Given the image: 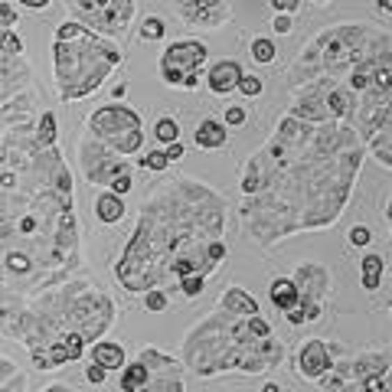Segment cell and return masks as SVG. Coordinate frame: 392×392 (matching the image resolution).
Returning a JSON list of instances; mask_svg holds the SVG:
<instances>
[{"label": "cell", "instance_id": "36", "mask_svg": "<svg viewBox=\"0 0 392 392\" xmlns=\"http://www.w3.org/2000/svg\"><path fill=\"white\" fill-rule=\"evenodd\" d=\"M219 258H226V245L219 242V239H212L210 242V262H219Z\"/></svg>", "mask_w": 392, "mask_h": 392}, {"label": "cell", "instance_id": "3", "mask_svg": "<svg viewBox=\"0 0 392 392\" xmlns=\"http://www.w3.org/2000/svg\"><path fill=\"white\" fill-rule=\"evenodd\" d=\"M203 63H206V46L196 40H180L160 56V75H164V82L177 85V88H196Z\"/></svg>", "mask_w": 392, "mask_h": 392}, {"label": "cell", "instance_id": "11", "mask_svg": "<svg viewBox=\"0 0 392 392\" xmlns=\"http://www.w3.org/2000/svg\"><path fill=\"white\" fill-rule=\"evenodd\" d=\"M150 379H154V373L148 370V363L138 360V363H131V366H125V373H121V392H141V389H148Z\"/></svg>", "mask_w": 392, "mask_h": 392}, {"label": "cell", "instance_id": "41", "mask_svg": "<svg viewBox=\"0 0 392 392\" xmlns=\"http://www.w3.org/2000/svg\"><path fill=\"white\" fill-rule=\"evenodd\" d=\"M42 392H75L72 386H49V389H42Z\"/></svg>", "mask_w": 392, "mask_h": 392}, {"label": "cell", "instance_id": "35", "mask_svg": "<svg viewBox=\"0 0 392 392\" xmlns=\"http://www.w3.org/2000/svg\"><path fill=\"white\" fill-rule=\"evenodd\" d=\"M0 23H7V26L17 23V10H13L10 3H0Z\"/></svg>", "mask_w": 392, "mask_h": 392}, {"label": "cell", "instance_id": "19", "mask_svg": "<svg viewBox=\"0 0 392 392\" xmlns=\"http://www.w3.org/2000/svg\"><path fill=\"white\" fill-rule=\"evenodd\" d=\"M141 392H183V382L177 373H164V376H154L148 389H141Z\"/></svg>", "mask_w": 392, "mask_h": 392}, {"label": "cell", "instance_id": "39", "mask_svg": "<svg viewBox=\"0 0 392 392\" xmlns=\"http://www.w3.org/2000/svg\"><path fill=\"white\" fill-rule=\"evenodd\" d=\"M275 30L278 33H288V30H291V20H288V17H275Z\"/></svg>", "mask_w": 392, "mask_h": 392}, {"label": "cell", "instance_id": "20", "mask_svg": "<svg viewBox=\"0 0 392 392\" xmlns=\"http://www.w3.org/2000/svg\"><path fill=\"white\" fill-rule=\"evenodd\" d=\"M252 59L255 63H272V59H275V42L265 40V36H262V40H255L252 42Z\"/></svg>", "mask_w": 392, "mask_h": 392}, {"label": "cell", "instance_id": "17", "mask_svg": "<svg viewBox=\"0 0 392 392\" xmlns=\"http://www.w3.org/2000/svg\"><path fill=\"white\" fill-rule=\"evenodd\" d=\"M379 275H382V258L379 255H366L363 258V288L376 291L379 288Z\"/></svg>", "mask_w": 392, "mask_h": 392}, {"label": "cell", "instance_id": "33", "mask_svg": "<svg viewBox=\"0 0 392 392\" xmlns=\"http://www.w3.org/2000/svg\"><path fill=\"white\" fill-rule=\"evenodd\" d=\"M226 125H245V108H229L226 111Z\"/></svg>", "mask_w": 392, "mask_h": 392}, {"label": "cell", "instance_id": "40", "mask_svg": "<svg viewBox=\"0 0 392 392\" xmlns=\"http://www.w3.org/2000/svg\"><path fill=\"white\" fill-rule=\"evenodd\" d=\"M20 3H26V7H33V10H40V7H49L53 0H20Z\"/></svg>", "mask_w": 392, "mask_h": 392}, {"label": "cell", "instance_id": "25", "mask_svg": "<svg viewBox=\"0 0 392 392\" xmlns=\"http://www.w3.org/2000/svg\"><path fill=\"white\" fill-rule=\"evenodd\" d=\"M85 33L82 23H59V30H56V42H69V40H79Z\"/></svg>", "mask_w": 392, "mask_h": 392}, {"label": "cell", "instance_id": "21", "mask_svg": "<svg viewBox=\"0 0 392 392\" xmlns=\"http://www.w3.org/2000/svg\"><path fill=\"white\" fill-rule=\"evenodd\" d=\"M56 141V115L53 111H46L40 121V148H49Z\"/></svg>", "mask_w": 392, "mask_h": 392}, {"label": "cell", "instance_id": "7", "mask_svg": "<svg viewBox=\"0 0 392 392\" xmlns=\"http://www.w3.org/2000/svg\"><path fill=\"white\" fill-rule=\"evenodd\" d=\"M180 3L183 17L190 23H203V26H216L226 20V7L223 0H177Z\"/></svg>", "mask_w": 392, "mask_h": 392}, {"label": "cell", "instance_id": "29", "mask_svg": "<svg viewBox=\"0 0 392 392\" xmlns=\"http://www.w3.org/2000/svg\"><path fill=\"white\" fill-rule=\"evenodd\" d=\"M131 187H134V183H131V173H121V177L111 180V193H115V196H125Z\"/></svg>", "mask_w": 392, "mask_h": 392}, {"label": "cell", "instance_id": "31", "mask_svg": "<svg viewBox=\"0 0 392 392\" xmlns=\"http://www.w3.org/2000/svg\"><path fill=\"white\" fill-rule=\"evenodd\" d=\"M105 376H108V370H102V366H88V370H85V379L92 382V386H102V382H105Z\"/></svg>", "mask_w": 392, "mask_h": 392}, {"label": "cell", "instance_id": "2", "mask_svg": "<svg viewBox=\"0 0 392 392\" xmlns=\"http://www.w3.org/2000/svg\"><path fill=\"white\" fill-rule=\"evenodd\" d=\"M88 127H92L95 138L108 141L118 154H134V150H141V141H144L138 111H131L125 105L98 108L95 115L88 118Z\"/></svg>", "mask_w": 392, "mask_h": 392}, {"label": "cell", "instance_id": "12", "mask_svg": "<svg viewBox=\"0 0 392 392\" xmlns=\"http://www.w3.org/2000/svg\"><path fill=\"white\" fill-rule=\"evenodd\" d=\"M193 138H196V144L206 150H216L226 144V127L223 121H212V118H206V121H200L196 125V131H193Z\"/></svg>", "mask_w": 392, "mask_h": 392}, {"label": "cell", "instance_id": "13", "mask_svg": "<svg viewBox=\"0 0 392 392\" xmlns=\"http://www.w3.org/2000/svg\"><path fill=\"white\" fill-rule=\"evenodd\" d=\"M223 308L229 314H242V317H258V301L252 295H245L242 288H229L223 297Z\"/></svg>", "mask_w": 392, "mask_h": 392}, {"label": "cell", "instance_id": "9", "mask_svg": "<svg viewBox=\"0 0 392 392\" xmlns=\"http://www.w3.org/2000/svg\"><path fill=\"white\" fill-rule=\"evenodd\" d=\"M82 353H85V334H65V337H59L49 347V360H53V366H59V363L82 360Z\"/></svg>", "mask_w": 392, "mask_h": 392}, {"label": "cell", "instance_id": "8", "mask_svg": "<svg viewBox=\"0 0 392 392\" xmlns=\"http://www.w3.org/2000/svg\"><path fill=\"white\" fill-rule=\"evenodd\" d=\"M239 82H242V69H239V63H233V59H226V63L210 69V88L216 95H226V92L239 88Z\"/></svg>", "mask_w": 392, "mask_h": 392}, {"label": "cell", "instance_id": "37", "mask_svg": "<svg viewBox=\"0 0 392 392\" xmlns=\"http://www.w3.org/2000/svg\"><path fill=\"white\" fill-rule=\"evenodd\" d=\"M297 3H301V0H272V7H275L278 13H291V10H297Z\"/></svg>", "mask_w": 392, "mask_h": 392}, {"label": "cell", "instance_id": "22", "mask_svg": "<svg viewBox=\"0 0 392 392\" xmlns=\"http://www.w3.org/2000/svg\"><path fill=\"white\" fill-rule=\"evenodd\" d=\"M167 295L164 291H157V288H150L148 295H144V308L150 311V314H160V311H167Z\"/></svg>", "mask_w": 392, "mask_h": 392}, {"label": "cell", "instance_id": "14", "mask_svg": "<svg viewBox=\"0 0 392 392\" xmlns=\"http://www.w3.org/2000/svg\"><path fill=\"white\" fill-rule=\"evenodd\" d=\"M92 363H98L102 370H125L127 366L125 347H118V343H95L92 347Z\"/></svg>", "mask_w": 392, "mask_h": 392}, {"label": "cell", "instance_id": "5", "mask_svg": "<svg viewBox=\"0 0 392 392\" xmlns=\"http://www.w3.org/2000/svg\"><path fill=\"white\" fill-rule=\"evenodd\" d=\"M85 173H88V180L111 187V180H115V177H121V173H127V170H125V160H115L111 154H105L102 148H92L88 160H85Z\"/></svg>", "mask_w": 392, "mask_h": 392}, {"label": "cell", "instance_id": "26", "mask_svg": "<svg viewBox=\"0 0 392 392\" xmlns=\"http://www.w3.org/2000/svg\"><path fill=\"white\" fill-rule=\"evenodd\" d=\"M239 92L249 98L262 95V79H255V75H242V82H239Z\"/></svg>", "mask_w": 392, "mask_h": 392}, {"label": "cell", "instance_id": "18", "mask_svg": "<svg viewBox=\"0 0 392 392\" xmlns=\"http://www.w3.org/2000/svg\"><path fill=\"white\" fill-rule=\"evenodd\" d=\"M154 138L160 144H177L180 141V125L173 121V118H160L157 125H154Z\"/></svg>", "mask_w": 392, "mask_h": 392}, {"label": "cell", "instance_id": "42", "mask_svg": "<svg viewBox=\"0 0 392 392\" xmlns=\"http://www.w3.org/2000/svg\"><path fill=\"white\" fill-rule=\"evenodd\" d=\"M262 392H281V386H275V382H268V386H265Z\"/></svg>", "mask_w": 392, "mask_h": 392}, {"label": "cell", "instance_id": "6", "mask_svg": "<svg viewBox=\"0 0 392 392\" xmlns=\"http://www.w3.org/2000/svg\"><path fill=\"white\" fill-rule=\"evenodd\" d=\"M327 370H330V356L324 340H308L301 347V353H297V373H304L308 379H320Z\"/></svg>", "mask_w": 392, "mask_h": 392}, {"label": "cell", "instance_id": "10", "mask_svg": "<svg viewBox=\"0 0 392 392\" xmlns=\"http://www.w3.org/2000/svg\"><path fill=\"white\" fill-rule=\"evenodd\" d=\"M297 291L301 301H308V295H324L327 291V272L317 265H297Z\"/></svg>", "mask_w": 392, "mask_h": 392}, {"label": "cell", "instance_id": "30", "mask_svg": "<svg viewBox=\"0 0 392 392\" xmlns=\"http://www.w3.org/2000/svg\"><path fill=\"white\" fill-rule=\"evenodd\" d=\"M56 190H63L65 196H69V190H72V177H69V170H56Z\"/></svg>", "mask_w": 392, "mask_h": 392}, {"label": "cell", "instance_id": "24", "mask_svg": "<svg viewBox=\"0 0 392 392\" xmlns=\"http://www.w3.org/2000/svg\"><path fill=\"white\" fill-rule=\"evenodd\" d=\"M141 167H148V170H167V167H170L167 150H150V154H144Z\"/></svg>", "mask_w": 392, "mask_h": 392}, {"label": "cell", "instance_id": "16", "mask_svg": "<svg viewBox=\"0 0 392 392\" xmlns=\"http://www.w3.org/2000/svg\"><path fill=\"white\" fill-rule=\"evenodd\" d=\"M95 212H98V219H102L105 226L121 223V216H125V203H121V196H115V193L108 190L95 200Z\"/></svg>", "mask_w": 392, "mask_h": 392}, {"label": "cell", "instance_id": "23", "mask_svg": "<svg viewBox=\"0 0 392 392\" xmlns=\"http://www.w3.org/2000/svg\"><path fill=\"white\" fill-rule=\"evenodd\" d=\"M141 40H164V20L160 17H148L141 26Z\"/></svg>", "mask_w": 392, "mask_h": 392}, {"label": "cell", "instance_id": "34", "mask_svg": "<svg viewBox=\"0 0 392 392\" xmlns=\"http://www.w3.org/2000/svg\"><path fill=\"white\" fill-rule=\"evenodd\" d=\"M7 262H10V268L13 272H26V268H30V258H26V255H10V258H7Z\"/></svg>", "mask_w": 392, "mask_h": 392}, {"label": "cell", "instance_id": "38", "mask_svg": "<svg viewBox=\"0 0 392 392\" xmlns=\"http://www.w3.org/2000/svg\"><path fill=\"white\" fill-rule=\"evenodd\" d=\"M167 157H170V164L183 157V144H180V141H177V144H167Z\"/></svg>", "mask_w": 392, "mask_h": 392}, {"label": "cell", "instance_id": "27", "mask_svg": "<svg viewBox=\"0 0 392 392\" xmlns=\"http://www.w3.org/2000/svg\"><path fill=\"white\" fill-rule=\"evenodd\" d=\"M180 288H183V295L187 297H196L203 291V275H187L180 278Z\"/></svg>", "mask_w": 392, "mask_h": 392}, {"label": "cell", "instance_id": "28", "mask_svg": "<svg viewBox=\"0 0 392 392\" xmlns=\"http://www.w3.org/2000/svg\"><path fill=\"white\" fill-rule=\"evenodd\" d=\"M0 46H3V53H7V56H20V49H23V42L17 40V36H13L10 30L3 33V40H0Z\"/></svg>", "mask_w": 392, "mask_h": 392}, {"label": "cell", "instance_id": "15", "mask_svg": "<svg viewBox=\"0 0 392 392\" xmlns=\"http://www.w3.org/2000/svg\"><path fill=\"white\" fill-rule=\"evenodd\" d=\"M272 304L281 311H295L301 304V291H297L295 281H288V278H275L272 281Z\"/></svg>", "mask_w": 392, "mask_h": 392}, {"label": "cell", "instance_id": "1", "mask_svg": "<svg viewBox=\"0 0 392 392\" xmlns=\"http://www.w3.org/2000/svg\"><path fill=\"white\" fill-rule=\"evenodd\" d=\"M121 63V53L115 46L95 40L85 30L79 40L56 42V79H59V95L65 102L82 98L95 92L98 82Z\"/></svg>", "mask_w": 392, "mask_h": 392}, {"label": "cell", "instance_id": "32", "mask_svg": "<svg viewBox=\"0 0 392 392\" xmlns=\"http://www.w3.org/2000/svg\"><path fill=\"white\" fill-rule=\"evenodd\" d=\"M350 242L353 245H366V242H370V229H366V226H356V229H350Z\"/></svg>", "mask_w": 392, "mask_h": 392}, {"label": "cell", "instance_id": "4", "mask_svg": "<svg viewBox=\"0 0 392 392\" xmlns=\"http://www.w3.org/2000/svg\"><path fill=\"white\" fill-rule=\"evenodd\" d=\"M75 7L105 33H118L131 17V0H79Z\"/></svg>", "mask_w": 392, "mask_h": 392}]
</instances>
